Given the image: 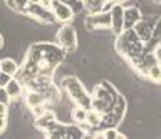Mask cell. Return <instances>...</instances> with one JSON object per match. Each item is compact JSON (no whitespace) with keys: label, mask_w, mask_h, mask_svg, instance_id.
I'll list each match as a JSON object with an SVG mask.
<instances>
[{"label":"cell","mask_w":161,"mask_h":139,"mask_svg":"<svg viewBox=\"0 0 161 139\" xmlns=\"http://www.w3.org/2000/svg\"><path fill=\"white\" fill-rule=\"evenodd\" d=\"M111 2H114V3H121V2H124V0H111Z\"/></svg>","instance_id":"obj_29"},{"label":"cell","mask_w":161,"mask_h":139,"mask_svg":"<svg viewBox=\"0 0 161 139\" xmlns=\"http://www.w3.org/2000/svg\"><path fill=\"white\" fill-rule=\"evenodd\" d=\"M60 86H62V89L67 92V96L75 102V106H80V107H86V109L91 107V99L92 97L87 94V91H86L84 86H82V82H80L75 76L64 77L62 81H60Z\"/></svg>","instance_id":"obj_2"},{"label":"cell","mask_w":161,"mask_h":139,"mask_svg":"<svg viewBox=\"0 0 161 139\" xmlns=\"http://www.w3.org/2000/svg\"><path fill=\"white\" fill-rule=\"evenodd\" d=\"M0 71L5 72V74H8V76H12L15 77L19 74V66H17V62L14 61V59H2L0 61Z\"/></svg>","instance_id":"obj_16"},{"label":"cell","mask_w":161,"mask_h":139,"mask_svg":"<svg viewBox=\"0 0 161 139\" xmlns=\"http://www.w3.org/2000/svg\"><path fill=\"white\" fill-rule=\"evenodd\" d=\"M134 29V32H136V35L139 37V40H143V42H149L151 39H153V32H154V29L151 24H148L146 20H143L141 19L139 22H136V25L133 27Z\"/></svg>","instance_id":"obj_9"},{"label":"cell","mask_w":161,"mask_h":139,"mask_svg":"<svg viewBox=\"0 0 161 139\" xmlns=\"http://www.w3.org/2000/svg\"><path fill=\"white\" fill-rule=\"evenodd\" d=\"M24 101H25V106L27 107H35V106H40V104H45V96L40 91H35V89H29V91H25V97H24Z\"/></svg>","instance_id":"obj_10"},{"label":"cell","mask_w":161,"mask_h":139,"mask_svg":"<svg viewBox=\"0 0 161 139\" xmlns=\"http://www.w3.org/2000/svg\"><path fill=\"white\" fill-rule=\"evenodd\" d=\"M12 79V76H8V74H5V72H2L0 71V87H5L7 86V82Z\"/></svg>","instance_id":"obj_20"},{"label":"cell","mask_w":161,"mask_h":139,"mask_svg":"<svg viewBox=\"0 0 161 139\" xmlns=\"http://www.w3.org/2000/svg\"><path fill=\"white\" fill-rule=\"evenodd\" d=\"M22 12L27 13V15H30V17H35L37 20L44 22V24H52L55 20L52 12H50V8L42 7L40 3H27Z\"/></svg>","instance_id":"obj_6"},{"label":"cell","mask_w":161,"mask_h":139,"mask_svg":"<svg viewBox=\"0 0 161 139\" xmlns=\"http://www.w3.org/2000/svg\"><path fill=\"white\" fill-rule=\"evenodd\" d=\"M111 112L114 114V117H116V121H121V119L124 117V112H126V99L123 97V96H116V99H114V102H113V106H111V109H109Z\"/></svg>","instance_id":"obj_13"},{"label":"cell","mask_w":161,"mask_h":139,"mask_svg":"<svg viewBox=\"0 0 161 139\" xmlns=\"http://www.w3.org/2000/svg\"><path fill=\"white\" fill-rule=\"evenodd\" d=\"M2 47H3V35L0 34V49H2Z\"/></svg>","instance_id":"obj_27"},{"label":"cell","mask_w":161,"mask_h":139,"mask_svg":"<svg viewBox=\"0 0 161 139\" xmlns=\"http://www.w3.org/2000/svg\"><path fill=\"white\" fill-rule=\"evenodd\" d=\"M5 127H7V116L0 114V132H3Z\"/></svg>","instance_id":"obj_23"},{"label":"cell","mask_w":161,"mask_h":139,"mask_svg":"<svg viewBox=\"0 0 161 139\" xmlns=\"http://www.w3.org/2000/svg\"><path fill=\"white\" fill-rule=\"evenodd\" d=\"M101 136L106 137V139H118V137H126L123 132H119L116 126H111V127H104L103 131H101Z\"/></svg>","instance_id":"obj_19"},{"label":"cell","mask_w":161,"mask_h":139,"mask_svg":"<svg viewBox=\"0 0 161 139\" xmlns=\"http://www.w3.org/2000/svg\"><path fill=\"white\" fill-rule=\"evenodd\" d=\"M111 30L118 35L124 30V7L123 3H113L111 7Z\"/></svg>","instance_id":"obj_8"},{"label":"cell","mask_w":161,"mask_h":139,"mask_svg":"<svg viewBox=\"0 0 161 139\" xmlns=\"http://www.w3.org/2000/svg\"><path fill=\"white\" fill-rule=\"evenodd\" d=\"M39 3L42 7H45V8H50V5H52V0H39Z\"/></svg>","instance_id":"obj_25"},{"label":"cell","mask_w":161,"mask_h":139,"mask_svg":"<svg viewBox=\"0 0 161 139\" xmlns=\"http://www.w3.org/2000/svg\"><path fill=\"white\" fill-rule=\"evenodd\" d=\"M154 56H156V59H158V62L161 64V44L158 47H156V51H154Z\"/></svg>","instance_id":"obj_26"},{"label":"cell","mask_w":161,"mask_h":139,"mask_svg":"<svg viewBox=\"0 0 161 139\" xmlns=\"http://www.w3.org/2000/svg\"><path fill=\"white\" fill-rule=\"evenodd\" d=\"M54 121H55V114L52 111H49V109H45L44 114H40V116L35 117V126H37L40 131H45Z\"/></svg>","instance_id":"obj_14"},{"label":"cell","mask_w":161,"mask_h":139,"mask_svg":"<svg viewBox=\"0 0 161 139\" xmlns=\"http://www.w3.org/2000/svg\"><path fill=\"white\" fill-rule=\"evenodd\" d=\"M27 3H39V0H27Z\"/></svg>","instance_id":"obj_28"},{"label":"cell","mask_w":161,"mask_h":139,"mask_svg":"<svg viewBox=\"0 0 161 139\" xmlns=\"http://www.w3.org/2000/svg\"><path fill=\"white\" fill-rule=\"evenodd\" d=\"M116 96H118V92H116V89L111 86L109 82H101L99 86H96V89L92 91V97L101 99V101L106 102L109 107L113 106Z\"/></svg>","instance_id":"obj_7"},{"label":"cell","mask_w":161,"mask_h":139,"mask_svg":"<svg viewBox=\"0 0 161 139\" xmlns=\"http://www.w3.org/2000/svg\"><path fill=\"white\" fill-rule=\"evenodd\" d=\"M0 102H5V104L10 102V97H8L7 91H5V87H0Z\"/></svg>","instance_id":"obj_21"},{"label":"cell","mask_w":161,"mask_h":139,"mask_svg":"<svg viewBox=\"0 0 161 139\" xmlns=\"http://www.w3.org/2000/svg\"><path fill=\"white\" fill-rule=\"evenodd\" d=\"M86 29L87 30H104L111 29V12L109 10H97L86 17Z\"/></svg>","instance_id":"obj_4"},{"label":"cell","mask_w":161,"mask_h":139,"mask_svg":"<svg viewBox=\"0 0 161 139\" xmlns=\"http://www.w3.org/2000/svg\"><path fill=\"white\" fill-rule=\"evenodd\" d=\"M32 111H34V116H35V117L40 116V114H44V112H45V104H40V106L32 107Z\"/></svg>","instance_id":"obj_22"},{"label":"cell","mask_w":161,"mask_h":139,"mask_svg":"<svg viewBox=\"0 0 161 139\" xmlns=\"http://www.w3.org/2000/svg\"><path fill=\"white\" fill-rule=\"evenodd\" d=\"M141 19L143 17L138 7H124V29H133Z\"/></svg>","instance_id":"obj_12"},{"label":"cell","mask_w":161,"mask_h":139,"mask_svg":"<svg viewBox=\"0 0 161 139\" xmlns=\"http://www.w3.org/2000/svg\"><path fill=\"white\" fill-rule=\"evenodd\" d=\"M146 77L149 79L151 82H154V84H159L161 82V64L159 62H156L153 67L148 71V74H146Z\"/></svg>","instance_id":"obj_17"},{"label":"cell","mask_w":161,"mask_h":139,"mask_svg":"<svg viewBox=\"0 0 161 139\" xmlns=\"http://www.w3.org/2000/svg\"><path fill=\"white\" fill-rule=\"evenodd\" d=\"M116 37H118L116 39V51L121 56H124L131 64H134L144 54V45H143L144 42L139 40V37L136 35L134 29H124Z\"/></svg>","instance_id":"obj_1"},{"label":"cell","mask_w":161,"mask_h":139,"mask_svg":"<svg viewBox=\"0 0 161 139\" xmlns=\"http://www.w3.org/2000/svg\"><path fill=\"white\" fill-rule=\"evenodd\" d=\"M86 116H87V109L86 107H80V106H75L74 111H72V121L75 124H86Z\"/></svg>","instance_id":"obj_18"},{"label":"cell","mask_w":161,"mask_h":139,"mask_svg":"<svg viewBox=\"0 0 161 139\" xmlns=\"http://www.w3.org/2000/svg\"><path fill=\"white\" fill-rule=\"evenodd\" d=\"M5 91H7L10 101H17V99L24 94V84L19 81L17 77H12L5 86Z\"/></svg>","instance_id":"obj_11"},{"label":"cell","mask_w":161,"mask_h":139,"mask_svg":"<svg viewBox=\"0 0 161 139\" xmlns=\"http://www.w3.org/2000/svg\"><path fill=\"white\" fill-rule=\"evenodd\" d=\"M55 42H57V45L64 52H74L77 49V34H75V29L72 25H69V24H64L59 29L57 35H55Z\"/></svg>","instance_id":"obj_3"},{"label":"cell","mask_w":161,"mask_h":139,"mask_svg":"<svg viewBox=\"0 0 161 139\" xmlns=\"http://www.w3.org/2000/svg\"><path fill=\"white\" fill-rule=\"evenodd\" d=\"M0 114H3V116H7V114H8V104H5V102H0Z\"/></svg>","instance_id":"obj_24"},{"label":"cell","mask_w":161,"mask_h":139,"mask_svg":"<svg viewBox=\"0 0 161 139\" xmlns=\"http://www.w3.org/2000/svg\"><path fill=\"white\" fill-rule=\"evenodd\" d=\"M156 2H158V3H161V0H156Z\"/></svg>","instance_id":"obj_30"},{"label":"cell","mask_w":161,"mask_h":139,"mask_svg":"<svg viewBox=\"0 0 161 139\" xmlns=\"http://www.w3.org/2000/svg\"><path fill=\"white\" fill-rule=\"evenodd\" d=\"M50 12H52L55 20L60 24H70L74 19V8L70 5H67V3L60 2V0H52Z\"/></svg>","instance_id":"obj_5"},{"label":"cell","mask_w":161,"mask_h":139,"mask_svg":"<svg viewBox=\"0 0 161 139\" xmlns=\"http://www.w3.org/2000/svg\"><path fill=\"white\" fill-rule=\"evenodd\" d=\"M101 119H103V114L96 109L89 107L87 109V116H86V124L91 127V129H97L101 127Z\"/></svg>","instance_id":"obj_15"}]
</instances>
